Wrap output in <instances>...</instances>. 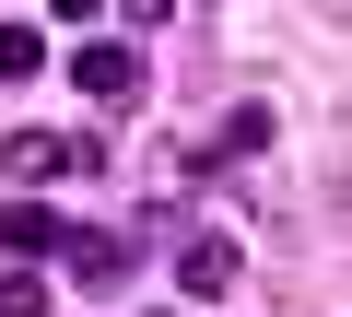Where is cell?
Here are the masks:
<instances>
[{
  "label": "cell",
  "mask_w": 352,
  "mask_h": 317,
  "mask_svg": "<svg viewBox=\"0 0 352 317\" xmlns=\"http://www.w3.org/2000/svg\"><path fill=\"white\" fill-rule=\"evenodd\" d=\"M47 12H59V24H94V12H106V0H47Z\"/></svg>",
  "instance_id": "9c48e42d"
},
{
  "label": "cell",
  "mask_w": 352,
  "mask_h": 317,
  "mask_svg": "<svg viewBox=\"0 0 352 317\" xmlns=\"http://www.w3.org/2000/svg\"><path fill=\"white\" fill-rule=\"evenodd\" d=\"M0 165H12V188L36 200L47 177H82V165H106V153H94V141H71V129H12V141H0Z\"/></svg>",
  "instance_id": "6da1fadb"
},
{
  "label": "cell",
  "mask_w": 352,
  "mask_h": 317,
  "mask_svg": "<svg viewBox=\"0 0 352 317\" xmlns=\"http://www.w3.org/2000/svg\"><path fill=\"white\" fill-rule=\"evenodd\" d=\"M176 282L212 305V294H235V282H247V247H235V235H188V247H176Z\"/></svg>",
  "instance_id": "3957f363"
},
{
  "label": "cell",
  "mask_w": 352,
  "mask_h": 317,
  "mask_svg": "<svg viewBox=\"0 0 352 317\" xmlns=\"http://www.w3.org/2000/svg\"><path fill=\"white\" fill-rule=\"evenodd\" d=\"M71 270H82L94 294H118V282H129V235H71Z\"/></svg>",
  "instance_id": "8992f818"
},
{
  "label": "cell",
  "mask_w": 352,
  "mask_h": 317,
  "mask_svg": "<svg viewBox=\"0 0 352 317\" xmlns=\"http://www.w3.org/2000/svg\"><path fill=\"white\" fill-rule=\"evenodd\" d=\"M47 71V36L36 24H0V83H36Z\"/></svg>",
  "instance_id": "52a82bcc"
},
{
  "label": "cell",
  "mask_w": 352,
  "mask_h": 317,
  "mask_svg": "<svg viewBox=\"0 0 352 317\" xmlns=\"http://www.w3.org/2000/svg\"><path fill=\"white\" fill-rule=\"evenodd\" d=\"M0 317H47V270H12V282H0Z\"/></svg>",
  "instance_id": "ba28073f"
},
{
  "label": "cell",
  "mask_w": 352,
  "mask_h": 317,
  "mask_svg": "<svg viewBox=\"0 0 352 317\" xmlns=\"http://www.w3.org/2000/svg\"><path fill=\"white\" fill-rule=\"evenodd\" d=\"M71 71H82V94H94V106H141V83H153V71H141V47H129V36H94V47H82V59H71Z\"/></svg>",
  "instance_id": "7a4b0ae2"
},
{
  "label": "cell",
  "mask_w": 352,
  "mask_h": 317,
  "mask_svg": "<svg viewBox=\"0 0 352 317\" xmlns=\"http://www.w3.org/2000/svg\"><path fill=\"white\" fill-rule=\"evenodd\" d=\"M0 247H12V259H24V270H47V259H59V247H71V223H59V212H47V200H12V212H0Z\"/></svg>",
  "instance_id": "277c9868"
},
{
  "label": "cell",
  "mask_w": 352,
  "mask_h": 317,
  "mask_svg": "<svg viewBox=\"0 0 352 317\" xmlns=\"http://www.w3.org/2000/svg\"><path fill=\"white\" fill-rule=\"evenodd\" d=\"M270 129H282V118H270V106L247 94V106H223V129H212V153H223V165H247V153H270Z\"/></svg>",
  "instance_id": "5b68a950"
}]
</instances>
